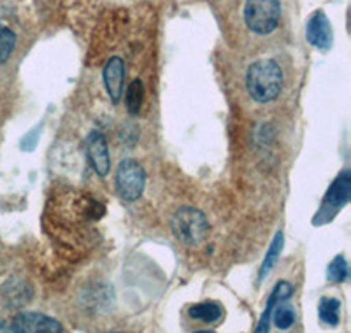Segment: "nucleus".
<instances>
[{
	"mask_svg": "<svg viewBox=\"0 0 351 333\" xmlns=\"http://www.w3.org/2000/svg\"><path fill=\"white\" fill-rule=\"evenodd\" d=\"M246 88L255 102H272L283 90V71L274 60H258L247 69Z\"/></svg>",
	"mask_w": 351,
	"mask_h": 333,
	"instance_id": "obj_1",
	"label": "nucleus"
},
{
	"mask_svg": "<svg viewBox=\"0 0 351 333\" xmlns=\"http://www.w3.org/2000/svg\"><path fill=\"white\" fill-rule=\"evenodd\" d=\"M172 234L184 246H199L209 234L208 218L195 207H181L171 219Z\"/></svg>",
	"mask_w": 351,
	"mask_h": 333,
	"instance_id": "obj_2",
	"label": "nucleus"
},
{
	"mask_svg": "<svg viewBox=\"0 0 351 333\" xmlns=\"http://www.w3.org/2000/svg\"><path fill=\"white\" fill-rule=\"evenodd\" d=\"M280 0H246L244 20L252 32L258 36L272 34L280 25Z\"/></svg>",
	"mask_w": 351,
	"mask_h": 333,
	"instance_id": "obj_3",
	"label": "nucleus"
},
{
	"mask_svg": "<svg viewBox=\"0 0 351 333\" xmlns=\"http://www.w3.org/2000/svg\"><path fill=\"white\" fill-rule=\"evenodd\" d=\"M146 186L144 166L136 160L127 158L116 169V191L125 202H136L143 197Z\"/></svg>",
	"mask_w": 351,
	"mask_h": 333,
	"instance_id": "obj_4",
	"label": "nucleus"
},
{
	"mask_svg": "<svg viewBox=\"0 0 351 333\" xmlns=\"http://www.w3.org/2000/svg\"><path fill=\"white\" fill-rule=\"evenodd\" d=\"M351 197V174L350 171H344L337 175L332 186L328 188L327 195H325L324 204L319 207L318 216H316L315 223H327L334 218L348 202Z\"/></svg>",
	"mask_w": 351,
	"mask_h": 333,
	"instance_id": "obj_5",
	"label": "nucleus"
},
{
	"mask_svg": "<svg viewBox=\"0 0 351 333\" xmlns=\"http://www.w3.org/2000/svg\"><path fill=\"white\" fill-rule=\"evenodd\" d=\"M9 332L18 333H55L62 332V325L49 316L39 312H21L11 321Z\"/></svg>",
	"mask_w": 351,
	"mask_h": 333,
	"instance_id": "obj_6",
	"label": "nucleus"
},
{
	"mask_svg": "<svg viewBox=\"0 0 351 333\" xmlns=\"http://www.w3.org/2000/svg\"><path fill=\"white\" fill-rule=\"evenodd\" d=\"M84 151H86V158L95 174L100 177H106L111 171V158H109L108 143H106L104 135L100 132H92L86 137Z\"/></svg>",
	"mask_w": 351,
	"mask_h": 333,
	"instance_id": "obj_7",
	"label": "nucleus"
},
{
	"mask_svg": "<svg viewBox=\"0 0 351 333\" xmlns=\"http://www.w3.org/2000/svg\"><path fill=\"white\" fill-rule=\"evenodd\" d=\"M306 39L319 51H328L332 48L334 34H332L330 21L324 11L313 12V16L306 25Z\"/></svg>",
	"mask_w": 351,
	"mask_h": 333,
	"instance_id": "obj_8",
	"label": "nucleus"
},
{
	"mask_svg": "<svg viewBox=\"0 0 351 333\" xmlns=\"http://www.w3.org/2000/svg\"><path fill=\"white\" fill-rule=\"evenodd\" d=\"M123 81H125V64L120 56H112L104 67V84L112 103L120 102L123 95Z\"/></svg>",
	"mask_w": 351,
	"mask_h": 333,
	"instance_id": "obj_9",
	"label": "nucleus"
},
{
	"mask_svg": "<svg viewBox=\"0 0 351 333\" xmlns=\"http://www.w3.org/2000/svg\"><path fill=\"white\" fill-rule=\"evenodd\" d=\"M2 298H4L5 306L14 307V309L23 307L25 304L32 300V286L21 279H11L2 288Z\"/></svg>",
	"mask_w": 351,
	"mask_h": 333,
	"instance_id": "obj_10",
	"label": "nucleus"
},
{
	"mask_svg": "<svg viewBox=\"0 0 351 333\" xmlns=\"http://www.w3.org/2000/svg\"><path fill=\"white\" fill-rule=\"evenodd\" d=\"M291 291H293V288H291V286L288 284L287 281H281V282H278V284H276V288H274V290H272L271 297H269V300H267V306H265V310H263V314H262V316H260L258 326H256V328H255L256 333L269 332V321H271L272 309H274V306L280 300H287V298L291 295Z\"/></svg>",
	"mask_w": 351,
	"mask_h": 333,
	"instance_id": "obj_11",
	"label": "nucleus"
},
{
	"mask_svg": "<svg viewBox=\"0 0 351 333\" xmlns=\"http://www.w3.org/2000/svg\"><path fill=\"white\" fill-rule=\"evenodd\" d=\"M188 316L195 319V321L213 325L218 323L223 317V307L216 304V301H200L188 309Z\"/></svg>",
	"mask_w": 351,
	"mask_h": 333,
	"instance_id": "obj_12",
	"label": "nucleus"
},
{
	"mask_svg": "<svg viewBox=\"0 0 351 333\" xmlns=\"http://www.w3.org/2000/svg\"><path fill=\"white\" fill-rule=\"evenodd\" d=\"M319 321L328 326H337L341 321V301L337 298L324 297L318 306Z\"/></svg>",
	"mask_w": 351,
	"mask_h": 333,
	"instance_id": "obj_13",
	"label": "nucleus"
},
{
	"mask_svg": "<svg viewBox=\"0 0 351 333\" xmlns=\"http://www.w3.org/2000/svg\"><path fill=\"white\" fill-rule=\"evenodd\" d=\"M144 100V84L141 79H134L130 86L127 88V95H125V106L132 116H137L143 108Z\"/></svg>",
	"mask_w": 351,
	"mask_h": 333,
	"instance_id": "obj_14",
	"label": "nucleus"
},
{
	"mask_svg": "<svg viewBox=\"0 0 351 333\" xmlns=\"http://www.w3.org/2000/svg\"><path fill=\"white\" fill-rule=\"evenodd\" d=\"M271 317L278 328L287 330L293 325V321H295V310H293V307H291L288 301L280 300L274 306V309H272Z\"/></svg>",
	"mask_w": 351,
	"mask_h": 333,
	"instance_id": "obj_15",
	"label": "nucleus"
},
{
	"mask_svg": "<svg viewBox=\"0 0 351 333\" xmlns=\"http://www.w3.org/2000/svg\"><path fill=\"white\" fill-rule=\"evenodd\" d=\"M281 251H283V234H276L274 241H272L271 247H269L267 251V256H265V260H263L262 263V269H260V281H263V279L267 278L269 272L272 270V267L276 265V262H278V258H280Z\"/></svg>",
	"mask_w": 351,
	"mask_h": 333,
	"instance_id": "obj_16",
	"label": "nucleus"
},
{
	"mask_svg": "<svg viewBox=\"0 0 351 333\" xmlns=\"http://www.w3.org/2000/svg\"><path fill=\"white\" fill-rule=\"evenodd\" d=\"M16 46V36L11 28L0 27V65L5 64Z\"/></svg>",
	"mask_w": 351,
	"mask_h": 333,
	"instance_id": "obj_17",
	"label": "nucleus"
},
{
	"mask_svg": "<svg viewBox=\"0 0 351 333\" xmlns=\"http://www.w3.org/2000/svg\"><path fill=\"white\" fill-rule=\"evenodd\" d=\"M348 275H350V269H348L346 258L337 256L332 260V263L328 265V279L334 282H344L348 281Z\"/></svg>",
	"mask_w": 351,
	"mask_h": 333,
	"instance_id": "obj_18",
	"label": "nucleus"
}]
</instances>
